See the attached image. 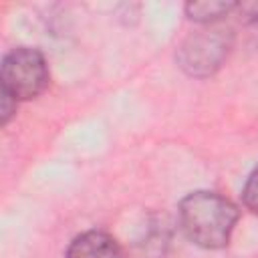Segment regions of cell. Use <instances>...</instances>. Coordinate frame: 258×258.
Here are the masks:
<instances>
[{
	"mask_svg": "<svg viewBox=\"0 0 258 258\" xmlns=\"http://www.w3.org/2000/svg\"><path fill=\"white\" fill-rule=\"evenodd\" d=\"M240 212L234 202L218 191L198 189L187 194L177 204V224L183 236L204 248L220 250L232 240Z\"/></svg>",
	"mask_w": 258,
	"mask_h": 258,
	"instance_id": "obj_1",
	"label": "cell"
},
{
	"mask_svg": "<svg viewBox=\"0 0 258 258\" xmlns=\"http://www.w3.org/2000/svg\"><path fill=\"white\" fill-rule=\"evenodd\" d=\"M50 69L44 54L32 46H16L8 50L0 64V91L14 101H30L46 91Z\"/></svg>",
	"mask_w": 258,
	"mask_h": 258,
	"instance_id": "obj_2",
	"label": "cell"
},
{
	"mask_svg": "<svg viewBox=\"0 0 258 258\" xmlns=\"http://www.w3.org/2000/svg\"><path fill=\"white\" fill-rule=\"evenodd\" d=\"M232 48V34L214 24L208 30H200L183 40L177 50V64L196 79L214 75L228 58Z\"/></svg>",
	"mask_w": 258,
	"mask_h": 258,
	"instance_id": "obj_3",
	"label": "cell"
},
{
	"mask_svg": "<svg viewBox=\"0 0 258 258\" xmlns=\"http://www.w3.org/2000/svg\"><path fill=\"white\" fill-rule=\"evenodd\" d=\"M64 258H123V250L111 234L87 230L71 240Z\"/></svg>",
	"mask_w": 258,
	"mask_h": 258,
	"instance_id": "obj_4",
	"label": "cell"
},
{
	"mask_svg": "<svg viewBox=\"0 0 258 258\" xmlns=\"http://www.w3.org/2000/svg\"><path fill=\"white\" fill-rule=\"evenodd\" d=\"M238 8L236 2H220V0H206V2H187L185 4V14L189 20L212 26L220 22L224 16L232 14Z\"/></svg>",
	"mask_w": 258,
	"mask_h": 258,
	"instance_id": "obj_5",
	"label": "cell"
},
{
	"mask_svg": "<svg viewBox=\"0 0 258 258\" xmlns=\"http://www.w3.org/2000/svg\"><path fill=\"white\" fill-rule=\"evenodd\" d=\"M242 202L244 206L252 212V214H258V163L256 167L248 173L246 181H244V187H242Z\"/></svg>",
	"mask_w": 258,
	"mask_h": 258,
	"instance_id": "obj_6",
	"label": "cell"
},
{
	"mask_svg": "<svg viewBox=\"0 0 258 258\" xmlns=\"http://www.w3.org/2000/svg\"><path fill=\"white\" fill-rule=\"evenodd\" d=\"M16 107H18V101H14L10 95L0 91V123L2 125L10 123V119L16 115Z\"/></svg>",
	"mask_w": 258,
	"mask_h": 258,
	"instance_id": "obj_7",
	"label": "cell"
}]
</instances>
